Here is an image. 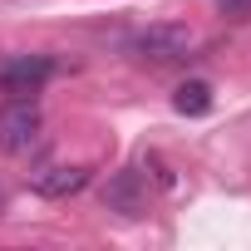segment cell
Listing matches in <instances>:
<instances>
[{
    "label": "cell",
    "mask_w": 251,
    "mask_h": 251,
    "mask_svg": "<svg viewBox=\"0 0 251 251\" xmlns=\"http://www.w3.org/2000/svg\"><path fill=\"white\" fill-rule=\"evenodd\" d=\"M40 128H45V113L35 99H5L0 103V153H30L40 143Z\"/></svg>",
    "instance_id": "cell-1"
},
{
    "label": "cell",
    "mask_w": 251,
    "mask_h": 251,
    "mask_svg": "<svg viewBox=\"0 0 251 251\" xmlns=\"http://www.w3.org/2000/svg\"><path fill=\"white\" fill-rule=\"evenodd\" d=\"M187 50H192V30L177 20H158L133 35V54L143 64H177V59H187Z\"/></svg>",
    "instance_id": "cell-2"
},
{
    "label": "cell",
    "mask_w": 251,
    "mask_h": 251,
    "mask_svg": "<svg viewBox=\"0 0 251 251\" xmlns=\"http://www.w3.org/2000/svg\"><path fill=\"white\" fill-rule=\"evenodd\" d=\"M50 79H54L50 54H10V59H0V94L5 99H35Z\"/></svg>",
    "instance_id": "cell-3"
},
{
    "label": "cell",
    "mask_w": 251,
    "mask_h": 251,
    "mask_svg": "<svg viewBox=\"0 0 251 251\" xmlns=\"http://www.w3.org/2000/svg\"><path fill=\"white\" fill-rule=\"evenodd\" d=\"M103 207H108V212H118L123 222H138V217L148 212V187H143V173H133V168L113 173V177L103 182Z\"/></svg>",
    "instance_id": "cell-4"
},
{
    "label": "cell",
    "mask_w": 251,
    "mask_h": 251,
    "mask_svg": "<svg viewBox=\"0 0 251 251\" xmlns=\"http://www.w3.org/2000/svg\"><path fill=\"white\" fill-rule=\"evenodd\" d=\"M30 187H35L40 197L59 202V197H74V192L89 187V168H79V163H45V168L30 173Z\"/></svg>",
    "instance_id": "cell-5"
},
{
    "label": "cell",
    "mask_w": 251,
    "mask_h": 251,
    "mask_svg": "<svg viewBox=\"0 0 251 251\" xmlns=\"http://www.w3.org/2000/svg\"><path fill=\"white\" fill-rule=\"evenodd\" d=\"M173 108H177L182 118H202V113L212 108V84H207V79H187V84H177Z\"/></svg>",
    "instance_id": "cell-6"
},
{
    "label": "cell",
    "mask_w": 251,
    "mask_h": 251,
    "mask_svg": "<svg viewBox=\"0 0 251 251\" xmlns=\"http://www.w3.org/2000/svg\"><path fill=\"white\" fill-rule=\"evenodd\" d=\"M217 10L226 20H251V0H217Z\"/></svg>",
    "instance_id": "cell-7"
}]
</instances>
